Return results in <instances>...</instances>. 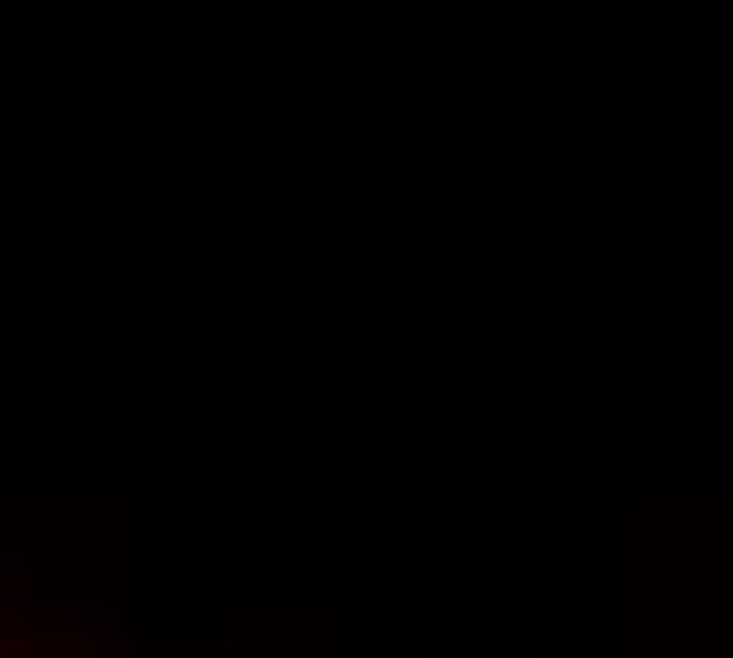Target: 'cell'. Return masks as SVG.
<instances>
[{"label": "cell", "mask_w": 733, "mask_h": 658, "mask_svg": "<svg viewBox=\"0 0 733 658\" xmlns=\"http://www.w3.org/2000/svg\"><path fill=\"white\" fill-rule=\"evenodd\" d=\"M76 627H82V646H89V652H121V646H126L121 614H96V607H82V614H76Z\"/></svg>", "instance_id": "6da1fadb"}]
</instances>
